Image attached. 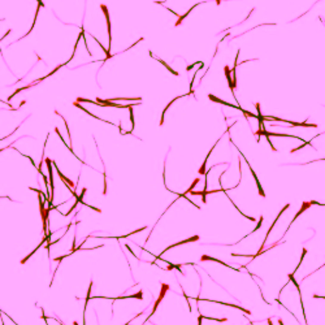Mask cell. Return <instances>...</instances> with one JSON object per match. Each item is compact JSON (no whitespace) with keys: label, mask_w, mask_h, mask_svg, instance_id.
Instances as JSON below:
<instances>
[{"label":"cell","mask_w":325,"mask_h":325,"mask_svg":"<svg viewBox=\"0 0 325 325\" xmlns=\"http://www.w3.org/2000/svg\"><path fill=\"white\" fill-rule=\"evenodd\" d=\"M209 99H211V100H215V102H217V103H221V104H225V105H228V107H231V108H237V109H241L242 112H243V109H242L241 107H238V105H234V104H230V103H226V102H223V100H220V99L215 98V96H213V95H209Z\"/></svg>","instance_id":"277c9868"},{"label":"cell","mask_w":325,"mask_h":325,"mask_svg":"<svg viewBox=\"0 0 325 325\" xmlns=\"http://www.w3.org/2000/svg\"><path fill=\"white\" fill-rule=\"evenodd\" d=\"M198 239H199V237H198V235H194V237H191V238H189V239H185V241H181V242H177V243H174V245H172V246H169V247H167V248H165V250H164V251H163L161 254H160V255H158V256H156V260H158V259H160V258H161V255H163V254H164V252H167V251H168V250H170V248H173V247H176V246H180V245H185V243H187V242H192V241H198Z\"/></svg>","instance_id":"7a4b0ae2"},{"label":"cell","mask_w":325,"mask_h":325,"mask_svg":"<svg viewBox=\"0 0 325 325\" xmlns=\"http://www.w3.org/2000/svg\"><path fill=\"white\" fill-rule=\"evenodd\" d=\"M202 262H206V260H209V262H215V263H220V264H223L224 267H228V268H230V269H234L233 267H230L229 264H226V263H224V262H221V260L219 259H215V258H211V256H207V255H203L202 258H200ZM234 270H237V272H239V269H234Z\"/></svg>","instance_id":"3957f363"},{"label":"cell","mask_w":325,"mask_h":325,"mask_svg":"<svg viewBox=\"0 0 325 325\" xmlns=\"http://www.w3.org/2000/svg\"><path fill=\"white\" fill-rule=\"evenodd\" d=\"M262 221H263V217H260V220H259V224H258V226H256V228H255V229H254V230L251 231V233H255V231H256V230H258V229H259V228H260V226H262Z\"/></svg>","instance_id":"8fae6325"},{"label":"cell","mask_w":325,"mask_h":325,"mask_svg":"<svg viewBox=\"0 0 325 325\" xmlns=\"http://www.w3.org/2000/svg\"><path fill=\"white\" fill-rule=\"evenodd\" d=\"M198 182H199V180H198V178H196V180L194 181V184H192V185H191V186H190V187H189V190H186V192H184V194H185V195H186V194H187V192H191V191H192V189H194V186H195V185H196V184H198Z\"/></svg>","instance_id":"9c48e42d"},{"label":"cell","mask_w":325,"mask_h":325,"mask_svg":"<svg viewBox=\"0 0 325 325\" xmlns=\"http://www.w3.org/2000/svg\"><path fill=\"white\" fill-rule=\"evenodd\" d=\"M159 61H160V63H161V64H163V65H164V66H165V68H167V69H168V70H169V72H172V73L174 74V76H178V73H177V72H174V70H173V69H172V68H170L169 65H168V64H167L165 61H161V60H160V59H159Z\"/></svg>","instance_id":"52a82bcc"},{"label":"cell","mask_w":325,"mask_h":325,"mask_svg":"<svg viewBox=\"0 0 325 325\" xmlns=\"http://www.w3.org/2000/svg\"><path fill=\"white\" fill-rule=\"evenodd\" d=\"M168 289H169V287H168V285H165V284H163V290H161V293H160V295H159V298H158V299H156V302H155V304H153V310L151 311V315H150V316H148V319H147V320H150V319H151V316H152V315H155V312H156V310H158V307H159V304H160V302H161V299L164 298V295H165V293H167V290H168ZM147 320H146V321H147ZM146 321H144V323H146Z\"/></svg>","instance_id":"6da1fadb"},{"label":"cell","mask_w":325,"mask_h":325,"mask_svg":"<svg viewBox=\"0 0 325 325\" xmlns=\"http://www.w3.org/2000/svg\"><path fill=\"white\" fill-rule=\"evenodd\" d=\"M131 107H134V105H130V108H129V111H130V121H131V125H133V129H134V117H133V109H131Z\"/></svg>","instance_id":"30bf717a"},{"label":"cell","mask_w":325,"mask_h":325,"mask_svg":"<svg viewBox=\"0 0 325 325\" xmlns=\"http://www.w3.org/2000/svg\"><path fill=\"white\" fill-rule=\"evenodd\" d=\"M310 206H311V203H307V202H304V203H303V206H302V208H301V209H299V211H298V212H296V215L294 216V219H293V221H291V223H290V225H291L293 223H294V221L296 220V217H298L299 215H302V213H303V212H304V211H306V208H308V207H310Z\"/></svg>","instance_id":"5b68a950"},{"label":"cell","mask_w":325,"mask_h":325,"mask_svg":"<svg viewBox=\"0 0 325 325\" xmlns=\"http://www.w3.org/2000/svg\"><path fill=\"white\" fill-rule=\"evenodd\" d=\"M306 254H307V250H306V248H303V252H302V258H301V263H299L298 265H296V268H295V270H294V272H296V269H298V268L301 267V264H302V262H303V259H304Z\"/></svg>","instance_id":"ba28073f"},{"label":"cell","mask_w":325,"mask_h":325,"mask_svg":"<svg viewBox=\"0 0 325 325\" xmlns=\"http://www.w3.org/2000/svg\"><path fill=\"white\" fill-rule=\"evenodd\" d=\"M44 242H46V237H44V239H43V241H42V242H41V245H39V246H38V247H37V248H35V250H34V251H33V252H30V255H27V256H26V258H25V259H22V260H21V264H25V263H26V260H29V259L31 258V256H33V255H34V254H35V252H37V250H38L39 247H41V246H43V243H44Z\"/></svg>","instance_id":"8992f818"}]
</instances>
